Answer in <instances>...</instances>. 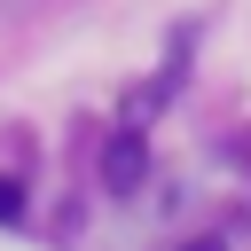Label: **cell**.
<instances>
[{
    "label": "cell",
    "instance_id": "1",
    "mask_svg": "<svg viewBox=\"0 0 251 251\" xmlns=\"http://www.w3.org/2000/svg\"><path fill=\"white\" fill-rule=\"evenodd\" d=\"M102 180H110L118 196H133V188L149 180V141H141V126H118V133H110V149H102Z\"/></svg>",
    "mask_w": 251,
    "mask_h": 251
},
{
    "label": "cell",
    "instance_id": "2",
    "mask_svg": "<svg viewBox=\"0 0 251 251\" xmlns=\"http://www.w3.org/2000/svg\"><path fill=\"white\" fill-rule=\"evenodd\" d=\"M16 220H24V180L0 173V227H16Z\"/></svg>",
    "mask_w": 251,
    "mask_h": 251
},
{
    "label": "cell",
    "instance_id": "3",
    "mask_svg": "<svg viewBox=\"0 0 251 251\" xmlns=\"http://www.w3.org/2000/svg\"><path fill=\"white\" fill-rule=\"evenodd\" d=\"M180 251H220V243H180Z\"/></svg>",
    "mask_w": 251,
    "mask_h": 251
}]
</instances>
